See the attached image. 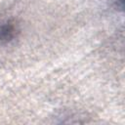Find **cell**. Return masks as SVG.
I'll return each instance as SVG.
<instances>
[{
    "instance_id": "obj_1",
    "label": "cell",
    "mask_w": 125,
    "mask_h": 125,
    "mask_svg": "<svg viewBox=\"0 0 125 125\" xmlns=\"http://www.w3.org/2000/svg\"><path fill=\"white\" fill-rule=\"evenodd\" d=\"M18 28L15 22L8 21L0 24V44H7L15 39Z\"/></svg>"
},
{
    "instance_id": "obj_2",
    "label": "cell",
    "mask_w": 125,
    "mask_h": 125,
    "mask_svg": "<svg viewBox=\"0 0 125 125\" xmlns=\"http://www.w3.org/2000/svg\"><path fill=\"white\" fill-rule=\"evenodd\" d=\"M123 4H124V0H116L115 1V6L120 10L123 9Z\"/></svg>"
}]
</instances>
